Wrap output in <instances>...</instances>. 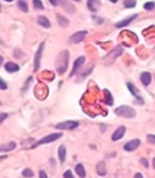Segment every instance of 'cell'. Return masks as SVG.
Instances as JSON below:
<instances>
[{"instance_id":"1","label":"cell","mask_w":155,"mask_h":178,"mask_svg":"<svg viewBox=\"0 0 155 178\" xmlns=\"http://www.w3.org/2000/svg\"><path fill=\"white\" fill-rule=\"evenodd\" d=\"M69 57V53L68 50H64L59 55L57 59V71L59 74L60 75L63 74L68 69Z\"/></svg>"},{"instance_id":"2","label":"cell","mask_w":155,"mask_h":178,"mask_svg":"<svg viewBox=\"0 0 155 178\" xmlns=\"http://www.w3.org/2000/svg\"><path fill=\"white\" fill-rule=\"evenodd\" d=\"M114 112L120 116V117H123V118H128V119H131V118H134L136 116V111L133 108L130 107V106H127V105H121L120 107H118Z\"/></svg>"},{"instance_id":"3","label":"cell","mask_w":155,"mask_h":178,"mask_svg":"<svg viewBox=\"0 0 155 178\" xmlns=\"http://www.w3.org/2000/svg\"><path fill=\"white\" fill-rule=\"evenodd\" d=\"M62 134L61 133H56V134H51L49 135H47L45 137H43L41 140H39L38 142H37L33 146L32 148H36L39 145H42V144H46V143H52V142H55L57 140H59L60 138L62 137Z\"/></svg>"},{"instance_id":"4","label":"cell","mask_w":155,"mask_h":178,"mask_svg":"<svg viewBox=\"0 0 155 178\" xmlns=\"http://www.w3.org/2000/svg\"><path fill=\"white\" fill-rule=\"evenodd\" d=\"M44 48H45V43L42 42L37 52H36V55H35V58H34V71L37 72L40 67V61H41V57H42V54H43V50H44Z\"/></svg>"},{"instance_id":"5","label":"cell","mask_w":155,"mask_h":178,"mask_svg":"<svg viewBox=\"0 0 155 178\" xmlns=\"http://www.w3.org/2000/svg\"><path fill=\"white\" fill-rule=\"evenodd\" d=\"M79 123L76 121H67V122H63V123H60L56 125L57 129L60 130H67V131H72L74 129H76L79 126Z\"/></svg>"},{"instance_id":"6","label":"cell","mask_w":155,"mask_h":178,"mask_svg":"<svg viewBox=\"0 0 155 178\" xmlns=\"http://www.w3.org/2000/svg\"><path fill=\"white\" fill-rule=\"evenodd\" d=\"M140 145V141L139 139H133V140L128 142L124 145L123 149L127 152H132V151H135L136 149H138Z\"/></svg>"},{"instance_id":"7","label":"cell","mask_w":155,"mask_h":178,"mask_svg":"<svg viewBox=\"0 0 155 178\" xmlns=\"http://www.w3.org/2000/svg\"><path fill=\"white\" fill-rule=\"evenodd\" d=\"M87 34H88L87 31H79V32H76L75 34H73L70 37L69 40H70L71 43L78 44V43L81 42L85 38V37L87 36Z\"/></svg>"},{"instance_id":"8","label":"cell","mask_w":155,"mask_h":178,"mask_svg":"<svg viewBox=\"0 0 155 178\" xmlns=\"http://www.w3.org/2000/svg\"><path fill=\"white\" fill-rule=\"evenodd\" d=\"M84 61H85V57L84 56L79 57L76 59V61H74V65H73V68H72V71H71V73H70V77H72L79 71V69L83 65Z\"/></svg>"},{"instance_id":"9","label":"cell","mask_w":155,"mask_h":178,"mask_svg":"<svg viewBox=\"0 0 155 178\" xmlns=\"http://www.w3.org/2000/svg\"><path fill=\"white\" fill-rule=\"evenodd\" d=\"M125 133H126V128H125L124 126H120V127L114 132V134H112V136H111L112 141H113V142H116V141H118V140H121V139L124 136Z\"/></svg>"},{"instance_id":"10","label":"cell","mask_w":155,"mask_h":178,"mask_svg":"<svg viewBox=\"0 0 155 178\" xmlns=\"http://www.w3.org/2000/svg\"><path fill=\"white\" fill-rule=\"evenodd\" d=\"M138 17V14H134L133 16H131V17H129L128 18H126V19H123V20H121V21H119L118 23H116L115 24V27L116 28H124V27H126V26H128L131 21H133L136 18Z\"/></svg>"},{"instance_id":"11","label":"cell","mask_w":155,"mask_h":178,"mask_svg":"<svg viewBox=\"0 0 155 178\" xmlns=\"http://www.w3.org/2000/svg\"><path fill=\"white\" fill-rule=\"evenodd\" d=\"M88 8L91 12H96L98 11L99 6H100V1L99 0H88Z\"/></svg>"},{"instance_id":"12","label":"cell","mask_w":155,"mask_h":178,"mask_svg":"<svg viewBox=\"0 0 155 178\" xmlns=\"http://www.w3.org/2000/svg\"><path fill=\"white\" fill-rule=\"evenodd\" d=\"M140 79L141 83H142L145 87H147V86L150 85V81H151V75H150V72L144 71V72H142V73L140 74Z\"/></svg>"},{"instance_id":"13","label":"cell","mask_w":155,"mask_h":178,"mask_svg":"<svg viewBox=\"0 0 155 178\" xmlns=\"http://www.w3.org/2000/svg\"><path fill=\"white\" fill-rule=\"evenodd\" d=\"M17 147V143L15 142H9L6 144H0V152H10Z\"/></svg>"},{"instance_id":"14","label":"cell","mask_w":155,"mask_h":178,"mask_svg":"<svg viewBox=\"0 0 155 178\" xmlns=\"http://www.w3.org/2000/svg\"><path fill=\"white\" fill-rule=\"evenodd\" d=\"M96 171L97 173L100 176H104L107 173V169H106V165L104 162H99L97 166H96Z\"/></svg>"},{"instance_id":"15","label":"cell","mask_w":155,"mask_h":178,"mask_svg":"<svg viewBox=\"0 0 155 178\" xmlns=\"http://www.w3.org/2000/svg\"><path fill=\"white\" fill-rule=\"evenodd\" d=\"M5 70L9 72V73H12V72H17L19 71V66L14 62H8L5 64Z\"/></svg>"},{"instance_id":"16","label":"cell","mask_w":155,"mask_h":178,"mask_svg":"<svg viewBox=\"0 0 155 178\" xmlns=\"http://www.w3.org/2000/svg\"><path fill=\"white\" fill-rule=\"evenodd\" d=\"M37 23L45 28H49L50 26H51L49 20L44 16H38L37 17Z\"/></svg>"},{"instance_id":"17","label":"cell","mask_w":155,"mask_h":178,"mask_svg":"<svg viewBox=\"0 0 155 178\" xmlns=\"http://www.w3.org/2000/svg\"><path fill=\"white\" fill-rule=\"evenodd\" d=\"M58 154H59V158L60 160L61 163H64L66 160V155H67V150L66 147L64 145H60L58 151Z\"/></svg>"},{"instance_id":"18","label":"cell","mask_w":155,"mask_h":178,"mask_svg":"<svg viewBox=\"0 0 155 178\" xmlns=\"http://www.w3.org/2000/svg\"><path fill=\"white\" fill-rule=\"evenodd\" d=\"M75 172L79 176V177H86V171H85V168L83 166V164L81 163H78L75 167Z\"/></svg>"},{"instance_id":"19","label":"cell","mask_w":155,"mask_h":178,"mask_svg":"<svg viewBox=\"0 0 155 178\" xmlns=\"http://www.w3.org/2000/svg\"><path fill=\"white\" fill-rule=\"evenodd\" d=\"M57 19H58L59 25H60V27H62V28H66V27H68L69 24V20H68L66 18H64L63 16L60 15V14L57 15Z\"/></svg>"},{"instance_id":"20","label":"cell","mask_w":155,"mask_h":178,"mask_svg":"<svg viewBox=\"0 0 155 178\" xmlns=\"http://www.w3.org/2000/svg\"><path fill=\"white\" fill-rule=\"evenodd\" d=\"M127 86H128V89L130 90V91H131V93L137 99V100H140V101H143L138 94H137V90L135 89V87H134V85L132 84V83H131V82H128L127 83Z\"/></svg>"},{"instance_id":"21","label":"cell","mask_w":155,"mask_h":178,"mask_svg":"<svg viewBox=\"0 0 155 178\" xmlns=\"http://www.w3.org/2000/svg\"><path fill=\"white\" fill-rule=\"evenodd\" d=\"M18 8L23 11V12H28V6L25 0H18Z\"/></svg>"},{"instance_id":"22","label":"cell","mask_w":155,"mask_h":178,"mask_svg":"<svg viewBox=\"0 0 155 178\" xmlns=\"http://www.w3.org/2000/svg\"><path fill=\"white\" fill-rule=\"evenodd\" d=\"M104 92L106 93L105 94V102L108 104V105H113V99H112V97H111V92L109 91H107V90H105L104 91Z\"/></svg>"},{"instance_id":"23","label":"cell","mask_w":155,"mask_h":178,"mask_svg":"<svg viewBox=\"0 0 155 178\" xmlns=\"http://www.w3.org/2000/svg\"><path fill=\"white\" fill-rule=\"evenodd\" d=\"M137 2L136 0H124V6L127 8H135Z\"/></svg>"},{"instance_id":"24","label":"cell","mask_w":155,"mask_h":178,"mask_svg":"<svg viewBox=\"0 0 155 178\" xmlns=\"http://www.w3.org/2000/svg\"><path fill=\"white\" fill-rule=\"evenodd\" d=\"M33 5H34V8L36 9H38V10H43L44 9L43 3L40 1V0H33Z\"/></svg>"},{"instance_id":"25","label":"cell","mask_w":155,"mask_h":178,"mask_svg":"<svg viewBox=\"0 0 155 178\" xmlns=\"http://www.w3.org/2000/svg\"><path fill=\"white\" fill-rule=\"evenodd\" d=\"M22 175H23L24 177H33V176H34V172H33L31 169L27 168V169H25V170L22 172Z\"/></svg>"},{"instance_id":"26","label":"cell","mask_w":155,"mask_h":178,"mask_svg":"<svg viewBox=\"0 0 155 178\" xmlns=\"http://www.w3.org/2000/svg\"><path fill=\"white\" fill-rule=\"evenodd\" d=\"M144 9L146 10H152L155 8V4L153 2H147L144 4Z\"/></svg>"},{"instance_id":"27","label":"cell","mask_w":155,"mask_h":178,"mask_svg":"<svg viewBox=\"0 0 155 178\" xmlns=\"http://www.w3.org/2000/svg\"><path fill=\"white\" fill-rule=\"evenodd\" d=\"M147 141L151 144H155V135L154 134H148Z\"/></svg>"},{"instance_id":"28","label":"cell","mask_w":155,"mask_h":178,"mask_svg":"<svg viewBox=\"0 0 155 178\" xmlns=\"http://www.w3.org/2000/svg\"><path fill=\"white\" fill-rule=\"evenodd\" d=\"M63 177H65V178H74V175L72 174V172L70 170H68L63 173Z\"/></svg>"},{"instance_id":"29","label":"cell","mask_w":155,"mask_h":178,"mask_svg":"<svg viewBox=\"0 0 155 178\" xmlns=\"http://www.w3.org/2000/svg\"><path fill=\"white\" fill-rule=\"evenodd\" d=\"M8 89V85L7 83L2 80V79H0V90H2V91H5Z\"/></svg>"},{"instance_id":"30","label":"cell","mask_w":155,"mask_h":178,"mask_svg":"<svg viewBox=\"0 0 155 178\" xmlns=\"http://www.w3.org/2000/svg\"><path fill=\"white\" fill-rule=\"evenodd\" d=\"M8 113H0V124H2L8 118Z\"/></svg>"},{"instance_id":"31","label":"cell","mask_w":155,"mask_h":178,"mask_svg":"<svg viewBox=\"0 0 155 178\" xmlns=\"http://www.w3.org/2000/svg\"><path fill=\"white\" fill-rule=\"evenodd\" d=\"M140 162L141 164H143V166H144L145 168H148V167H149V163H148V161H147L145 158H141V159L140 160Z\"/></svg>"},{"instance_id":"32","label":"cell","mask_w":155,"mask_h":178,"mask_svg":"<svg viewBox=\"0 0 155 178\" xmlns=\"http://www.w3.org/2000/svg\"><path fill=\"white\" fill-rule=\"evenodd\" d=\"M48 1L51 5L54 6V7H56L60 4V0H48Z\"/></svg>"},{"instance_id":"33","label":"cell","mask_w":155,"mask_h":178,"mask_svg":"<svg viewBox=\"0 0 155 178\" xmlns=\"http://www.w3.org/2000/svg\"><path fill=\"white\" fill-rule=\"evenodd\" d=\"M39 177H40V178H47V173H46L45 171L41 170V171H39Z\"/></svg>"},{"instance_id":"34","label":"cell","mask_w":155,"mask_h":178,"mask_svg":"<svg viewBox=\"0 0 155 178\" xmlns=\"http://www.w3.org/2000/svg\"><path fill=\"white\" fill-rule=\"evenodd\" d=\"M134 177H135V178H138V177H140V178H142L143 176H142V174H141L140 173H136V174L134 175Z\"/></svg>"},{"instance_id":"35","label":"cell","mask_w":155,"mask_h":178,"mask_svg":"<svg viewBox=\"0 0 155 178\" xmlns=\"http://www.w3.org/2000/svg\"><path fill=\"white\" fill-rule=\"evenodd\" d=\"M7 158H8V156H7V155H1V156H0V162H1L2 160L7 159Z\"/></svg>"},{"instance_id":"36","label":"cell","mask_w":155,"mask_h":178,"mask_svg":"<svg viewBox=\"0 0 155 178\" xmlns=\"http://www.w3.org/2000/svg\"><path fill=\"white\" fill-rule=\"evenodd\" d=\"M3 61H4V58H2V56L0 55V66L2 65V63H3Z\"/></svg>"},{"instance_id":"37","label":"cell","mask_w":155,"mask_h":178,"mask_svg":"<svg viewBox=\"0 0 155 178\" xmlns=\"http://www.w3.org/2000/svg\"><path fill=\"white\" fill-rule=\"evenodd\" d=\"M152 165H153V168L155 169V157H154L153 160H152Z\"/></svg>"},{"instance_id":"38","label":"cell","mask_w":155,"mask_h":178,"mask_svg":"<svg viewBox=\"0 0 155 178\" xmlns=\"http://www.w3.org/2000/svg\"><path fill=\"white\" fill-rule=\"evenodd\" d=\"M110 1H111V2H112V3H117L118 0H110Z\"/></svg>"},{"instance_id":"39","label":"cell","mask_w":155,"mask_h":178,"mask_svg":"<svg viewBox=\"0 0 155 178\" xmlns=\"http://www.w3.org/2000/svg\"><path fill=\"white\" fill-rule=\"evenodd\" d=\"M5 1H7V2H12V1H14V0H5Z\"/></svg>"},{"instance_id":"40","label":"cell","mask_w":155,"mask_h":178,"mask_svg":"<svg viewBox=\"0 0 155 178\" xmlns=\"http://www.w3.org/2000/svg\"><path fill=\"white\" fill-rule=\"evenodd\" d=\"M74 1H76V2H79V1H81V0H74Z\"/></svg>"},{"instance_id":"41","label":"cell","mask_w":155,"mask_h":178,"mask_svg":"<svg viewBox=\"0 0 155 178\" xmlns=\"http://www.w3.org/2000/svg\"><path fill=\"white\" fill-rule=\"evenodd\" d=\"M0 10H1V7H0Z\"/></svg>"}]
</instances>
